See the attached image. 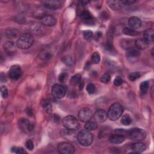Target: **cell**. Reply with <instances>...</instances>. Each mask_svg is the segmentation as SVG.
I'll use <instances>...</instances> for the list:
<instances>
[{"instance_id":"6da1fadb","label":"cell","mask_w":154,"mask_h":154,"mask_svg":"<svg viewBox=\"0 0 154 154\" xmlns=\"http://www.w3.org/2000/svg\"><path fill=\"white\" fill-rule=\"evenodd\" d=\"M123 113V106L118 102L114 103L110 107L107 115L110 120L112 121H116L118 120Z\"/></svg>"},{"instance_id":"7a4b0ae2","label":"cell","mask_w":154,"mask_h":154,"mask_svg":"<svg viewBox=\"0 0 154 154\" xmlns=\"http://www.w3.org/2000/svg\"><path fill=\"white\" fill-rule=\"evenodd\" d=\"M34 42L33 36L28 33H24L19 36L16 42L17 48L21 49H27L30 48Z\"/></svg>"},{"instance_id":"3957f363","label":"cell","mask_w":154,"mask_h":154,"mask_svg":"<svg viewBox=\"0 0 154 154\" xmlns=\"http://www.w3.org/2000/svg\"><path fill=\"white\" fill-rule=\"evenodd\" d=\"M77 140L81 145L87 147L92 145L93 141V136L88 130H81L77 134Z\"/></svg>"},{"instance_id":"277c9868","label":"cell","mask_w":154,"mask_h":154,"mask_svg":"<svg viewBox=\"0 0 154 154\" xmlns=\"http://www.w3.org/2000/svg\"><path fill=\"white\" fill-rule=\"evenodd\" d=\"M63 125L66 128L70 131L78 130L80 128V123L73 116L69 115L66 116L62 121Z\"/></svg>"},{"instance_id":"5b68a950","label":"cell","mask_w":154,"mask_h":154,"mask_svg":"<svg viewBox=\"0 0 154 154\" xmlns=\"http://www.w3.org/2000/svg\"><path fill=\"white\" fill-rule=\"evenodd\" d=\"M127 136H128L132 140L136 142H140L144 140L146 137V132L140 128H135L128 130Z\"/></svg>"},{"instance_id":"8992f818","label":"cell","mask_w":154,"mask_h":154,"mask_svg":"<svg viewBox=\"0 0 154 154\" xmlns=\"http://www.w3.org/2000/svg\"><path fill=\"white\" fill-rule=\"evenodd\" d=\"M51 93L54 98L62 99L65 97L66 94V89L62 84H55L52 87Z\"/></svg>"},{"instance_id":"52a82bcc","label":"cell","mask_w":154,"mask_h":154,"mask_svg":"<svg viewBox=\"0 0 154 154\" xmlns=\"http://www.w3.org/2000/svg\"><path fill=\"white\" fill-rule=\"evenodd\" d=\"M18 125L19 128L25 133H29L34 129V125L25 118H22L19 120Z\"/></svg>"},{"instance_id":"ba28073f","label":"cell","mask_w":154,"mask_h":154,"mask_svg":"<svg viewBox=\"0 0 154 154\" xmlns=\"http://www.w3.org/2000/svg\"><path fill=\"white\" fill-rule=\"evenodd\" d=\"M58 151L62 154H72L75 152V148L68 142H62L58 146Z\"/></svg>"},{"instance_id":"9c48e42d","label":"cell","mask_w":154,"mask_h":154,"mask_svg":"<svg viewBox=\"0 0 154 154\" xmlns=\"http://www.w3.org/2000/svg\"><path fill=\"white\" fill-rule=\"evenodd\" d=\"M9 76L12 80H17L23 74L21 68L19 65L12 66L9 70Z\"/></svg>"},{"instance_id":"30bf717a","label":"cell","mask_w":154,"mask_h":154,"mask_svg":"<svg viewBox=\"0 0 154 154\" xmlns=\"http://www.w3.org/2000/svg\"><path fill=\"white\" fill-rule=\"evenodd\" d=\"M93 114L91 110L87 107H84L81 109L78 113V118L83 122H87L92 119Z\"/></svg>"},{"instance_id":"8fae6325","label":"cell","mask_w":154,"mask_h":154,"mask_svg":"<svg viewBox=\"0 0 154 154\" xmlns=\"http://www.w3.org/2000/svg\"><path fill=\"white\" fill-rule=\"evenodd\" d=\"M94 120L96 122L103 123L108 118L107 113L104 110H98L93 115Z\"/></svg>"},{"instance_id":"7c38bea8","label":"cell","mask_w":154,"mask_h":154,"mask_svg":"<svg viewBox=\"0 0 154 154\" xmlns=\"http://www.w3.org/2000/svg\"><path fill=\"white\" fill-rule=\"evenodd\" d=\"M44 6L50 10H55L60 9L63 6L62 1L59 0H49V1H45L43 2Z\"/></svg>"},{"instance_id":"4fadbf2b","label":"cell","mask_w":154,"mask_h":154,"mask_svg":"<svg viewBox=\"0 0 154 154\" xmlns=\"http://www.w3.org/2000/svg\"><path fill=\"white\" fill-rule=\"evenodd\" d=\"M142 23L141 19L136 16L131 17L128 20V25L129 28L134 30L139 28L142 26Z\"/></svg>"},{"instance_id":"5bb4252c","label":"cell","mask_w":154,"mask_h":154,"mask_svg":"<svg viewBox=\"0 0 154 154\" xmlns=\"http://www.w3.org/2000/svg\"><path fill=\"white\" fill-rule=\"evenodd\" d=\"M42 24L46 27H52L55 24V19L50 15H44L41 19Z\"/></svg>"},{"instance_id":"9a60e30c","label":"cell","mask_w":154,"mask_h":154,"mask_svg":"<svg viewBox=\"0 0 154 154\" xmlns=\"http://www.w3.org/2000/svg\"><path fill=\"white\" fill-rule=\"evenodd\" d=\"M3 47L6 53L9 55H11V54H13L16 52V48L17 46L16 45V44H15V42L12 41H9L7 42L6 44H4Z\"/></svg>"},{"instance_id":"2e32d148","label":"cell","mask_w":154,"mask_h":154,"mask_svg":"<svg viewBox=\"0 0 154 154\" xmlns=\"http://www.w3.org/2000/svg\"><path fill=\"white\" fill-rule=\"evenodd\" d=\"M109 142L113 144H121L125 140V136L123 135L117 134L110 136L108 139Z\"/></svg>"},{"instance_id":"e0dca14e","label":"cell","mask_w":154,"mask_h":154,"mask_svg":"<svg viewBox=\"0 0 154 154\" xmlns=\"http://www.w3.org/2000/svg\"><path fill=\"white\" fill-rule=\"evenodd\" d=\"M131 149L135 152L140 153L144 152L146 149V146L144 143L137 142L132 144Z\"/></svg>"},{"instance_id":"ac0fdd59","label":"cell","mask_w":154,"mask_h":154,"mask_svg":"<svg viewBox=\"0 0 154 154\" xmlns=\"http://www.w3.org/2000/svg\"><path fill=\"white\" fill-rule=\"evenodd\" d=\"M135 46L138 49L143 50L147 48L149 45V43L144 38H140L134 42Z\"/></svg>"},{"instance_id":"d6986e66","label":"cell","mask_w":154,"mask_h":154,"mask_svg":"<svg viewBox=\"0 0 154 154\" xmlns=\"http://www.w3.org/2000/svg\"><path fill=\"white\" fill-rule=\"evenodd\" d=\"M107 3L109 7L113 10H118L123 6L122 1H107Z\"/></svg>"},{"instance_id":"ffe728a7","label":"cell","mask_w":154,"mask_h":154,"mask_svg":"<svg viewBox=\"0 0 154 154\" xmlns=\"http://www.w3.org/2000/svg\"><path fill=\"white\" fill-rule=\"evenodd\" d=\"M80 17L81 18L82 20L85 22L86 24H88L89 23H91L93 21L92 19V16L91 15L89 11L87 10H84L81 13L80 15Z\"/></svg>"},{"instance_id":"44dd1931","label":"cell","mask_w":154,"mask_h":154,"mask_svg":"<svg viewBox=\"0 0 154 154\" xmlns=\"http://www.w3.org/2000/svg\"><path fill=\"white\" fill-rule=\"evenodd\" d=\"M144 38L149 44L153 41L154 31L152 29H148L144 32Z\"/></svg>"},{"instance_id":"7402d4cb","label":"cell","mask_w":154,"mask_h":154,"mask_svg":"<svg viewBox=\"0 0 154 154\" xmlns=\"http://www.w3.org/2000/svg\"><path fill=\"white\" fill-rule=\"evenodd\" d=\"M19 35V31L15 28H7L6 31V36L8 38L12 39V38H16Z\"/></svg>"},{"instance_id":"603a6c76","label":"cell","mask_w":154,"mask_h":154,"mask_svg":"<svg viewBox=\"0 0 154 154\" xmlns=\"http://www.w3.org/2000/svg\"><path fill=\"white\" fill-rule=\"evenodd\" d=\"M52 55L51 52L48 49H43L39 54L40 59L42 60H49L52 57Z\"/></svg>"},{"instance_id":"cb8c5ba5","label":"cell","mask_w":154,"mask_h":154,"mask_svg":"<svg viewBox=\"0 0 154 154\" xmlns=\"http://www.w3.org/2000/svg\"><path fill=\"white\" fill-rule=\"evenodd\" d=\"M121 44L122 48L125 49H126L127 51L131 48H133L134 46H135L134 42L129 40H123Z\"/></svg>"},{"instance_id":"d4e9b609","label":"cell","mask_w":154,"mask_h":154,"mask_svg":"<svg viewBox=\"0 0 154 154\" xmlns=\"http://www.w3.org/2000/svg\"><path fill=\"white\" fill-rule=\"evenodd\" d=\"M84 127L86 130H88L89 131H94L98 128V124L96 122L89 121L86 122Z\"/></svg>"},{"instance_id":"484cf974","label":"cell","mask_w":154,"mask_h":154,"mask_svg":"<svg viewBox=\"0 0 154 154\" xmlns=\"http://www.w3.org/2000/svg\"><path fill=\"white\" fill-rule=\"evenodd\" d=\"M81 76L80 74H75L70 80V83L72 86H77L78 85L79 83L81 82Z\"/></svg>"},{"instance_id":"4316f807","label":"cell","mask_w":154,"mask_h":154,"mask_svg":"<svg viewBox=\"0 0 154 154\" xmlns=\"http://www.w3.org/2000/svg\"><path fill=\"white\" fill-rule=\"evenodd\" d=\"M123 33L125 35L129 36H136L139 34V32L137 31V30L128 27L124 28L123 29Z\"/></svg>"},{"instance_id":"83f0119b","label":"cell","mask_w":154,"mask_h":154,"mask_svg":"<svg viewBox=\"0 0 154 154\" xmlns=\"http://www.w3.org/2000/svg\"><path fill=\"white\" fill-rule=\"evenodd\" d=\"M140 55V52L138 49H135L134 48L128 50L127 57L128 58H135Z\"/></svg>"},{"instance_id":"f1b7e54d","label":"cell","mask_w":154,"mask_h":154,"mask_svg":"<svg viewBox=\"0 0 154 154\" xmlns=\"http://www.w3.org/2000/svg\"><path fill=\"white\" fill-rule=\"evenodd\" d=\"M41 105L42 106V107L45 110V111L47 113H51L52 111V107H51V104H50V102L46 100H43L41 101Z\"/></svg>"},{"instance_id":"f546056e","label":"cell","mask_w":154,"mask_h":154,"mask_svg":"<svg viewBox=\"0 0 154 154\" xmlns=\"http://www.w3.org/2000/svg\"><path fill=\"white\" fill-rule=\"evenodd\" d=\"M132 122L131 118L128 114L123 116L121 119V123L124 125H129Z\"/></svg>"},{"instance_id":"4dcf8cb0","label":"cell","mask_w":154,"mask_h":154,"mask_svg":"<svg viewBox=\"0 0 154 154\" xmlns=\"http://www.w3.org/2000/svg\"><path fill=\"white\" fill-rule=\"evenodd\" d=\"M149 83L148 81L142 82L140 86L141 93L142 94H145L147 92V90L149 89Z\"/></svg>"},{"instance_id":"1f68e13d","label":"cell","mask_w":154,"mask_h":154,"mask_svg":"<svg viewBox=\"0 0 154 154\" xmlns=\"http://www.w3.org/2000/svg\"><path fill=\"white\" fill-rule=\"evenodd\" d=\"M101 57L98 52H94L92 56V60L94 64H98L100 62Z\"/></svg>"},{"instance_id":"d6a6232c","label":"cell","mask_w":154,"mask_h":154,"mask_svg":"<svg viewBox=\"0 0 154 154\" xmlns=\"http://www.w3.org/2000/svg\"><path fill=\"white\" fill-rule=\"evenodd\" d=\"M140 76H141V74L138 72H132L129 75V79L131 81H134L136 80H137L138 78H139Z\"/></svg>"},{"instance_id":"836d02e7","label":"cell","mask_w":154,"mask_h":154,"mask_svg":"<svg viewBox=\"0 0 154 154\" xmlns=\"http://www.w3.org/2000/svg\"><path fill=\"white\" fill-rule=\"evenodd\" d=\"M83 35H84V37L86 40L90 41L92 39L93 36V33L90 30H86L83 32Z\"/></svg>"},{"instance_id":"e575fe53","label":"cell","mask_w":154,"mask_h":154,"mask_svg":"<svg viewBox=\"0 0 154 154\" xmlns=\"http://www.w3.org/2000/svg\"><path fill=\"white\" fill-rule=\"evenodd\" d=\"M111 80V76L108 73H105L101 78V81L103 83H108Z\"/></svg>"},{"instance_id":"d590c367","label":"cell","mask_w":154,"mask_h":154,"mask_svg":"<svg viewBox=\"0 0 154 154\" xmlns=\"http://www.w3.org/2000/svg\"><path fill=\"white\" fill-rule=\"evenodd\" d=\"M95 86L92 83L89 84L86 87V90L89 94H93L95 92Z\"/></svg>"},{"instance_id":"8d00e7d4","label":"cell","mask_w":154,"mask_h":154,"mask_svg":"<svg viewBox=\"0 0 154 154\" xmlns=\"http://www.w3.org/2000/svg\"><path fill=\"white\" fill-rule=\"evenodd\" d=\"M12 150L13 152L18 154H23L25 152L24 149L21 147H13L12 148Z\"/></svg>"},{"instance_id":"74e56055","label":"cell","mask_w":154,"mask_h":154,"mask_svg":"<svg viewBox=\"0 0 154 154\" xmlns=\"http://www.w3.org/2000/svg\"><path fill=\"white\" fill-rule=\"evenodd\" d=\"M1 94L3 98H7L8 96V90L5 86H2L1 87Z\"/></svg>"},{"instance_id":"f35d334b","label":"cell","mask_w":154,"mask_h":154,"mask_svg":"<svg viewBox=\"0 0 154 154\" xmlns=\"http://www.w3.org/2000/svg\"><path fill=\"white\" fill-rule=\"evenodd\" d=\"M123 83V80L121 76H117L116 77V78L114 80V85L116 86H120Z\"/></svg>"},{"instance_id":"ab89813d","label":"cell","mask_w":154,"mask_h":154,"mask_svg":"<svg viewBox=\"0 0 154 154\" xmlns=\"http://www.w3.org/2000/svg\"><path fill=\"white\" fill-rule=\"evenodd\" d=\"M63 62L66 64L67 65H69V66H70L72 65V60L71 59L70 57H69V56H65V57H63V59H62Z\"/></svg>"},{"instance_id":"60d3db41","label":"cell","mask_w":154,"mask_h":154,"mask_svg":"<svg viewBox=\"0 0 154 154\" xmlns=\"http://www.w3.org/2000/svg\"><path fill=\"white\" fill-rule=\"evenodd\" d=\"M67 77H68V73L66 72H62V73H60L59 77V81L61 83H64L66 80Z\"/></svg>"},{"instance_id":"b9f144b4","label":"cell","mask_w":154,"mask_h":154,"mask_svg":"<svg viewBox=\"0 0 154 154\" xmlns=\"http://www.w3.org/2000/svg\"><path fill=\"white\" fill-rule=\"evenodd\" d=\"M25 146H26V147L28 150H32L34 149V143L31 140H28L27 141V142L25 143Z\"/></svg>"},{"instance_id":"7bdbcfd3","label":"cell","mask_w":154,"mask_h":154,"mask_svg":"<svg viewBox=\"0 0 154 154\" xmlns=\"http://www.w3.org/2000/svg\"><path fill=\"white\" fill-rule=\"evenodd\" d=\"M122 3L123 5L129 6V5H132V4H136V3H138V1H132V0H126V1H122Z\"/></svg>"},{"instance_id":"ee69618b","label":"cell","mask_w":154,"mask_h":154,"mask_svg":"<svg viewBox=\"0 0 154 154\" xmlns=\"http://www.w3.org/2000/svg\"><path fill=\"white\" fill-rule=\"evenodd\" d=\"M3 79H4L5 81L6 80V75H5V74H4V73L2 72V73H1V81L2 83L4 82V80H3Z\"/></svg>"},{"instance_id":"f6af8a7d","label":"cell","mask_w":154,"mask_h":154,"mask_svg":"<svg viewBox=\"0 0 154 154\" xmlns=\"http://www.w3.org/2000/svg\"><path fill=\"white\" fill-rule=\"evenodd\" d=\"M153 48L152 49V55L153 56Z\"/></svg>"}]
</instances>
